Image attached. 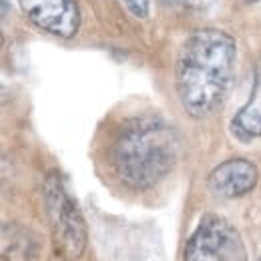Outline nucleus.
<instances>
[{
    "label": "nucleus",
    "mask_w": 261,
    "mask_h": 261,
    "mask_svg": "<svg viewBox=\"0 0 261 261\" xmlns=\"http://www.w3.org/2000/svg\"><path fill=\"white\" fill-rule=\"evenodd\" d=\"M247 2H257V0H247Z\"/></svg>",
    "instance_id": "nucleus-10"
},
{
    "label": "nucleus",
    "mask_w": 261,
    "mask_h": 261,
    "mask_svg": "<svg viewBox=\"0 0 261 261\" xmlns=\"http://www.w3.org/2000/svg\"><path fill=\"white\" fill-rule=\"evenodd\" d=\"M183 261H249L239 231L225 217L205 213L185 243Z\"/></svg>",
    "instance_id": "nucleus-4"
},
{
    "label": "nucleus",
    "mask_w": 261,
    "mask_h": 261,
    "mask_svg": "<svg viewBox=\"0 0 261 261\" xmlns=\"http://www.w3.org/2000/svg\"><path fill=\"white\" fill-rule=\"evenodd\" d=\"M235 59V38L223 31L199 29L185 38L175 66V89L191 117H209L223 105L233 85Z\"/></svg>",
    "instance_id": "nucleus-1"
},
{
    "label": "nucleus",
    "mask_w": 261,
    "mask_h": 261,
    "mask_svg": "<svg viewBox=\"0 0 261 261\" xmlns=\"http://www.w3.org/2000/svg\"><path fill=\"white\" fill-rule=\"evenodd\" d=\"M259 179L257 167L247 159H227L225 163L217 165L207 179L209 189L217 197L235 199L247 195L255 189Z\"/></svg>",
    "instance_id": "nucleus-6"
},
{
    "label": "nucleus",
    "mask_w": 261,
    "mask_h": 261,
    "mask_svg": "<svg viewBox=\"0 0 261 261\" xmlns=\"http://www.w3.org/2000/svg\"><path fill=\"white\" fill-rule=\"evenodd\" d=\"M181 155V135L161 117L145 115L123 123L111 145V167L133 191H147L165 179Z\"/></svg>",
    "instance_id": "nucleus-2"
},
{
    "label": "nucleus",
    "mask_w": 261,
    "mask_h": 261,
    "mask_svg": "<svg viewBox=\"0 0 261 261\" xmlns=\"http://www.w3.org/2000/svg\"><path fill=\"white\" fill-rule=\"evenodd\" d=\"M125 4L137 18H145L149 14V0H125Z\"/></svg>",
    "instance_id": "nucleus-9"
},
{
    "label": "nucleus",
    "mask_w": 261,
    "mask_h": 261,
    "mask_svg": "<svg viewBox=\"0 0 261 261\" xmlns=\"http://www.w3.org/2000/svg\"><path fill=\"white\" fill-rule=\"evenodd\" d=\"M27 18L46 33L72 38L81 27L76 0H18Z\"/></svg>",
    "instance_id": "nucleus-5"
},
{
    "label": "nucleus",
    "mask_w": 261,
    "mask_h": 261,
    "mask_svg": "<svg viewBox=\"0 0 261 261\" xmlns=\"http://www.w3.org/2000/svg\"><path fill=\"white\" fill-rule=\"evenodd\" d=\"M229 130L241 143H251L261 137V61L255 66L251 95L247 102L233 115Z\"/></svg>",
    "instance_id": "nucleus-7"
},
{
    "label": "nucleus",
    "mask_w": 261,
    "mask_h": 261,
    "mask_svg": "<svg viewBox=\"0 0 261 261\" xmlns=\"http://www.w3.org/2000/svg\"><path fill=\"white\" fill-rule=\"evenodd\" d=\"M44 203L57 257L79 259L87 247V225L76 203L70 199L55 173H50L44 181Z\"/></svg>",
    "instance_id": "nucleus-3"
},
{
    "label": "nucleus",
    "mask_w": 261,
    "mask_h": 261,
    "mask_svg": "<svg viewBox=\"0 0 261 261\" xmlns=\"http://www.w3.org/2000/svg\"><path fill=\"white\" fill-rule=\"evenodd\" d=\"M165 2L179 8H187V10H205L213 0H165Z\"/></svg>",
    "instance_id": "nucleus-8"
}]
</instances>
